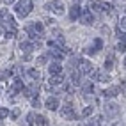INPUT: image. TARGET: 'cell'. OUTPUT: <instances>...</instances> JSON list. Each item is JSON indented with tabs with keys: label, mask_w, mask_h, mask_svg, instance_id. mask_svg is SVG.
<instances>
[{
	"label": "cell",
	"mask_w": 126,
	"mask_h": 126,
	"mask_svg": "<svg viewBox=\"0 0 126 126\" xmlns=\"http://www.w3.org/2000/svg\"><path fill=\"white\" fill-rule=\"evenodd\" d=\"M103 110H105V114H107L108 117H115V115H119L121 108H119V105H115V103H107V105L103 107Z\"/></svg>",
	"instance_id": "obj_8"
},
{
	"label": "cell",
	"mask_w": 126,
	"mask_h": 126,
	"mask_svg": "<svg viewBox=\"0 0 126 126\" xmlns=\"http://www.w3.org/2000/svg\"><path fill=\"white\" fill-rule=\"evenodd\" d=\"M101 121H103L101 115H94V117H91L89 121L83 123V126H101Z\"/></svg>",
	"instance_id": "obj_17"
},
{
	"label": "cell",
	"mask_w": 126,
	"mask_h": 126,
	"mask_svg": "<svg viewBox=\"0 0 126 126\" xmlns=\"http://www.w3.org/2000/svg\"><path fill=\"white\" fill-rule=\"evenodd\" d=\"M119 91H121V92H126V80H123V82H121V87H119Z\"/></svg>",
	"instance_id": "obj_37"
},
{
	"label": "cell",
	"mask_w": 126,
	"mask_h": 126,
	"mask_svg": "<svg viewBox=\"0 0 126 126\" xmlns=\"http://www.w3.org/2000/svg\"><path fill=\"white\" fill-rule=\"evenodd\" d=\"M48 55L53 57L55 61H61V59H64V48H50Z\"/></svg>",
	"instance_id": "obj_13"
},
{
	"label": "cell",
	"mask_w": 126,
	"mask_h": 126,
	"mask_svg": "<svg viewBox=\"0 0 126 126\" xmlns=\"http://www.w3.org/2000/svg\"><path fill=\"white\" fill-rule=\"evenodd\" d=\"M46 9L52 11L57 16H62L64 14V4L61 2V0H50V2L46 4Z\"/></svg>",
	"instance_id": "obj_4"
},
{
	"label": "cell",
	"mask_w": 126,
	"mask_h": 126,
	"mask_svg": "<svg viewBox=\"0 0 126 126\" xmlns=\"http://www.w3.org/2000/svg\"><path fill=\"white\" fill-rule=\"evenodd\" d=\"M7 115H9V110L7 108H0V119H5Z\"/></svg>",
	"instance_id": "obj_30"
},
{
	"label": "cell",
	"mask_w": 126,
	"mask_h": 126,
	"mask_svg": "<svg viewBox=\"0 0 126 126\" xmlns=\"http://www.w3.org/2000/svg\"><path fill=\"white\" fill-rule=\"evenodd\" d=\"M80 13H82V9H80V5H77L75 4L71 9H69V18H71V21H77L78 18H80Z\"/></svg>",
	"instance_id": "obj_16"
},
{
	"label": "cell",
	"mask_w": 126,
	"mask_h": 126,
	"mask_svg": "<svg viewBox=\"0 0 126 126\" xmlns=\"http://www.w3.org/2000/svg\"><path fill=\"white\" fill-rule=\"evenodd\" d=\"M39 105H41V101L37 98H32V107H36V108H39Z\"/></svg>",
	"instance_id": "obj_33"
},
{
	"label": "cell",
	"mask_w": 126,
	"mask_h": 126,
	"mask_svg": "<svg viewBox=\"0 0 126 126\" xmlns=\"http://www.w3.org/2000/svg\"><path fill=\"white\" fill-rule=\"evenodd\" d=\"M89 7H91V11H98V13H103L105 2H101V0H89Z\"/></svg>",
	"instance_id": "obj_14"
},
{
	"label": "cell",
	"mask_w": 126,
	"mask_h": 126,
	"mask_svg": "<svg viewBox=\"0 0 126 126\" xmlns=\"http://www.w3.org/2000/svg\"><path fill=\"white\" fill-rule=\"evenodd\" d=\"M78 20H80V23H83V25H91L92 21H94V14H92L91 9H82Z\"/></svg>",
	"instance_id": "obj_7"
},
{
	"label": "cell",
	"mask_w": 126,
	"mask_h": 126,
	"mask_svg": "<svg viewBox=\"0 0 126 126\" xmlns=\"http://www.w3.org/2000/svg\"><path fill=\"white\" fill-rule=\"evenodd\" d=\"M37 94H39V87L36 83H32V85L23 89V96H27V98H37Z\"/></svg>",
	"instance_id": "obj_9"
},
{
	"label": "cell",
	"mask_w": 126,
	"mask_h": 126,
	"mask_svg": "<svg viewBox=\"0 0 126 126\" xmlns=\"http://www.w3.org/2000/svg\"><path fill=\"white\" fill-rule=\"evenodd\" d=\"M45 107L48 108V110H57V108H59V99L55 98V96H50L48 99H46V103H45Z\"/></svg>",
	"instance_id": "obj_15"
},
{
	"label": "cell",
	"mask_w": 126,
	"mask_h": 126,
	"mask_svg": "<svg viewBox=\"0 0 126 126\" xmlns=\"http://www.w3.org/2000/svg\"><path fill=\"white\" fill-rule=\"evenodd\" d=\"M27 34L32 37V39H41L45 36V27L41 21H36V23H30L27 27Z\"/></svg>",
	"instance_id": "obj_3"
},
{
	"label": "cell",
	"mask_w": 126,
	"mask_h": 126,
	"mask_svg": "<svg viewBox=\"0 0 126 126\" xmlns=\"http://www.w3.org/2000/svg\"><path fill=\"white\" fill-rule=\"evenodd\" d=\"M7 41V36H5V32H0V43H5Z\"/></svg>",
	"instance_id": "obj_36"
},
{
	"label": "cell",
	"mask_w": 126,
	"mask_h": 126,
	"mask_svg": "<svg viewBox=\"0 0 126 126\" xmlns=\"http://www.w3.org/2000/svg\"><path fill=\"white\" fill-rule=\"evenodd\" d=\"M61 115L66 117V119H77V114L73 112V107L71 105H64V108L61 110Z\"/></svg>",
	"instance_id": "obj_12"
},
{
	"label": "cell",
	"mask_w": 126,
	"mask_h": 126,
	"mask_svg": "<svg viewBox=\"0 0 126 126\" xmlns=\"http://www.w3.org/2000/svg\"><path fill=\"white\" fill-rule=\"evenodd\" d=\"M46 59H48V55H41L37 61H36V64H45V62H46Z\"/></svg>",
	"instance_id": "obj_32"
},
{
	"label": "cell",
	"mask_w": 126,
	"mask_h": 126,
	"mask_svg": "<svg viewBox=\"0 0 126 126\" xmlns=\"http://www.w3.org/2000/svg\"><path fill=\"white\" fill-rule=\"evenodd\" d=\"M115 50H117L119 53H124V52H126V43H124V41H121V43H117Z\"/></svg>",
	"instance_id": "obj_29"
},
{
	"label": "cell",
	"mask_w": 126,
	"mask_h": 126,
	"mask_svg": "<svg viewBox=\"0 0 126 126\" xmlns=\"http://www.w3.org/2000/svg\"><path fill=\"white\" fill-rule=\"evenodd\" d=\"M114 126H123V124H121V123H115V124H114Z\"/></svg>",
	"instance_id": "obj_39"
},
{
	"label": "cell",
	"mask_w": 126,
	"mask_h": 126,
	"mask_svg": "<svg viewBox=\"0 0 126 126\" xmlns=\"http://www.w3.org/2000/svg\"><path fill=\"white\" fill-rule=\"evenodd\" d=\"M80 78H82V73H80V71H73V75H71V82L75 83V85H78V83H80Z\"/></svg>",
	"instance_id": "obj_26"
},
{
	"label": "cell",
	"mask_w": 126,
	"mask_h": 126,
	"mask_svg": "<svg viewBox=\"0 0 126 126\" xmlns=\"http://www.w3.org/2000/svg\"><path fill=\"white\" fill-rule=\"evenodd\" d=\"M20 48L25 55H29L30 52H34L36 48H39V43H34V41H20Z\"/></svg>",
	"instance_id": "obj_6"
},
{
	"label": "cell",
	"mask_w": 126,
	"mask_h": 126,
	"mask_svg": "<svg viewBox=\"0 0 126 126\" xmlns=\"http://www.w3.org/2000/svg\"><path fill=\"white\" fill-rule=\"evenodd\" d=\"M11 77V71H0V80H5Z\"/></svg>",
	"instance_id": "obj_31"
},
{
	"label": "cell",
	"mask_w": 126,
	"mask_h": 126,
	"mask_svg": "<svg viewBox=\"0 0 126 126\" xmlns=\"http://www.w3.org/2000/svg\"><path fill=\"white\" fill-rule=\"evenodd\" d=\"M92 110H94V107H85V108L82 110L80 117H83V119H85V117H91V115H92Z\"/></svg>",
	"instance_id": "obj_27"
},
{
	"label": "cell",
	"mask_w": 126,
	"mask_h": 126,
	"mask_svg": "<svg viewBox=\"0 0 126 126\" xmlns=\"http://www.w3.org/2000/svg\"><path fill=\"white\" fill-rule=\"evenodd\" d=\"M61 83H64V75L62 73L50 77V85H61Z\"/></svg>",
	"instance_id": "obj_18"
},
{
	"label": "cell",
	"mask_w": 126,
	"mask_h": 126,
	"mask_svg": "<svg viewBox=\"0 0 126 126\" xmlns=\"http://www.w3.org/2000/svg\"><path fill=\"white\" fill-rule=\"evenodd\" d=\"M36 126H48V121H46V117L43 115H36Z\"/></svg>",
	"instance_id": "obj_25"
},
{
	"label": "cell",
	"mask_w": 126,
	"mask_h": 126,
	"mask_svg": "<svg viewBox=\"0 0 126 126\" xmlns=\"http://www.w3.org/2000/svg\"><path fill=\"white\" fill-rule=\"evenodd\" d=\"M18 115H20V110H18V108L11 112V117H13V119H18Z\"/></svg>",
	"instance_id": "obj_35"
},
{
	"label": "cell",
	"mask_w": 126,
	"mask_h": 126,
	"mask_svg": "<svg viewBox=\"0 0 126 126\" xmlns=\"http://www.w3.org/2000/svg\"><path fill=\"white\" fill-rule=\"evenodd\" d=\"M119 92H121L119 87H110V89H105V91H103V96H105V98H115Z\"/></svg>",
	"instance_id": "obj_19"
},
{
	"label": "cell",
	"mask_w": 126,
	"mask_h": 126,
	"mask_svg": "<svg viewBox=\"0 0 126 126\" xmlns=\"http://www.w3.org/2000/svg\"><path fill=\"white\" fill-rule=\"evenodd\" d=\"M112 68H114V57L108 55V57L105 59V69L108 71V69H112Z\"/></svg>",
	"instance_id": "obj_28"
},
{
	"label": "cell",
	"mask_w": 126,
	"mask_h": 126,
	"mask_svg": "<svg viewBox=\"0 0 126 126\" xmlns=\"http://www.w3.org/2000/svg\"><path fill=\"white\" fill-rule=\"evenodd\" d=\"M101 48H103V41L99 39V37H96L94 41H92V45H91V46L85 50V52H87V53H98Z\"/></svg>",
	"instance_id": "obj_11"
},
{
	"label": "cell",
	"mask_w": 126,
	"mask_h": 126,
	"mask_svg": "<svg viewBox=\"0 0 126 126\" xmlns=\"http://www.w3.org/2000/svg\"><path fill=\"white\" fill-rule=\"evenodd\" d=\"M124 66H126V61H124Z\"/></svg>",
	"instance_id": "obj_40"
},
{
	"label": "cell",
	"mask_w": 126,
	"mask_h": 126,
	"mask_svg": "<svg viewBox=\"0 0 126 126\" xmlns=\"http://www.w3.org/2000/svg\"><path fill=\"white\" fill-rule=\"evenodd\" d=\"M32 7H34L32 0H18V2H16L14 11H16V14H18V16L25 18V16H29V14L32 13Z\"/></svg>",
	"instance_id": "obj_2"
},
{
	"label": "cell",
	"mask_w": 126,
	"mask_h": 126,
	"mask_svg": "<svg viewBox=\"0 0 126 126\" xmlns=\"http://www.w3.org/2000/svg\"><path fill=\"white\" fill-rule=\"evenodd\" d=\"M34 123H36V114L30 112L27 115V119H25V126H34Z\"/></svg>",
	"instance_id": "obj_24"
},
{
	"label": "cell",
	"mask_w": 126,
	"mask_h": 126,
	"mask_svg": "<svg viewBox=\"0 0 126 126\" xmlns=\"http://www.w3.org/2000/svg\"><path fill=\"white\" fill-rule=\"evenodd\" d=\"M89 75H91V80H96V82H108V80H110L108 73H105L101 69H92Z\"/></svg>",
	"instance_id": "obj_5"
},
{
	"label": "cell",
	"mask_w": 126,
	"mask_h": 126,
	"mask_svg": "<svg viewBox=\"0 0 126 126\" xmlns=\"http://www.w3.org/2000/svg\"><path fill=\"white\" fill-rule=\"evenodd\" d=\"M0 23H2V27L7 32H16V21H14V18L11 16V13L7 11L5 7L0 9Z\"/></svg>",
	"instance_id": "obj_1"
},
{
	"label": "cell",
	"mask_w": 126,
	"mask_h": 126,
	"mask_svg": "<svg viewBox=\"0 0 126 126\" xmlns=\"http://www.w3.org/2000/svg\"><path fill=\"white\" fill-rule=\"evenodd\" d=\"M27 75H29L34 82H39V80H41V71H39V69H29Z\"/></svg>",
	"instance_id": "obj_22"
},
{
	"label": "cell",
	"mask_w": 126,
	"mask_h": 126,
	"mask_svg": "<svg viewBox=\"0 0 126 126\" xmlns=\"http://www.w3.org/2000/svg\"><path fill=\"white\" fill-rule=\"evenodd\" d=\"M48 69H50V75H59V73H62V66L59 62H53L48 66Z\"/></svg>",
	"instance_id": "obj_20"
},
{
	"label": "cell",
	"mask_w": 126,
	"mask_h": 126,
	"mask_svg": "<svg viewBox=\"0 0 126 126\" xmlns=\"http://www.w3.org/2000/svg\"><path fill=\"white\" fill-rule=\"evenodd\" d=\"M0 2H2V4H7V5H9V4H14L16 0H0Z\"/></svg>",
	"instance_id": "obj_38"
},
{
	"label": "cell",
	"mask_w": 126,
	"mask_h": 126,
	"mask_svg": "<svg viewBox=\"0 0 126 126\" xmlns=\"http://www.w3.org/2000/svg\"><path fill=\"white\" fill-rule=\"evenodd\" d=\"M23 75V68H20V66H14V68L11 69V77L13 78H20Z\"/></svg>",
	"instance_id": "obj_23"
},
{
	"label": "cell",
	"mask_w": 126,
	"mask_h": 126,
	"mask_svg": "<svg viewBox=\"0 0 126 126\" xmlns=\"http://www.w3.org/2000/svg\"><path fill=\"white\" fill-rule=\"evenodd\" d=\"M78 71L80 73H91L92 71V64L87 59H78Z\"/></svg>",
	"instance_id": "obj_10"
},
{
	"label": "cell",
	"mask_w": 126,
	"mask_h": 126,
	"mask_svg": "<svg viewBox=\"0 0 126 126\" xmlns=\"http://www.w3.org/2000/svg\"><path fill=\"white\" fill-rule=\"evenodd\" d=\"M82 92H83V94H91V92H94L92 80H91V82H85V83H82Z\"/></svg>",
	"instance_id": "obj_21"
},
{
	"label": "cell",
	"mask_w": 126,
	"mask_h": 126,
	"mask_svg": "<svg viewBox=\"0 0 126 126\" xmlns=\"http://www.w3.org/2000/svg\"><path fill=\"white\" fill-rule=\"evenodd\" d=\"M119 29H126V16H124V18H121V21H119Z\"/></svg>",
	"instance_id": "obj_34"
}]
</instances>
